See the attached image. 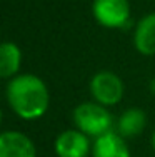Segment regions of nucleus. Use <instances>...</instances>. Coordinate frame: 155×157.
Returning a JSON list of instances; mask_svg holds the SVG:
<instances>
[{
  "instance_id": "8",
  "label": "nucleus",
  "mask_w": 155,
  "mask_h": 157,
  "mask_svg": "<svg viewBox=\"0 0 155 157\" xmlns=\"http://www.w3.org/2000/svg\"><path fill=\"white\" fill-rule=\"evenodd\" d=\"M134 45L142 55H155V13H149L134 30Z\"/></svg>"
},
{
  "instance_id": "3",
  "label": "nucleus",
  "mask_w": 155,
  "mask_h": 157,
  "mask_svg": "<svg viewBox=\"0 0 155 157\" xmlns=\"http://www.w3.org/2000/svg\"><path fill=\"white\" fill-rule=\"evenodd\" d=\"M94 18L105 29H122L130 20L128 0H94Z\"/></svg>"
},
{
  "instance_id": "9",
  "label": "nucleus",
  "mask_w": 155,
  "mask_h": 157,
  "mask_svg": "<svg viewBox=\"0 0 155 157\" xmlns=\"http://www.w3.org/2000/svg\"><path fill=\"white\" fill-rule=\"evenodd\" d=\"M22 63V50L13 42L0 44V78H13L18 75Z\"/></svg>"
},
{
  "instance_id": "4",
  "label": "nucleus",
  "mask_w": 155,
  "mask_h": 157,
  "mask_svg": "<svg viewBox=\"0 0 155 157\" xmlns=\"http://www.w3.org/2000/svg\"><path fill=\"white\" fill-rule=\"evenodd\" d=\"M90 92L95 102L102 105H115L124 97V82L113 72L103 70L92 77L90 80Z\"/></svg>"
},
{
  "instance_id": "12",
  "label": "nucleus",
  "mask_w": 155,
  "mask_h": 157,
  "mask_svg": "<svg viewBox=\"0 0 155 157\" xmlns=\"http://www.w3.org/2000/svg\"><path fill=\"white\" fill-rule=\"evenodd\" d=\"M0 122H2V110H0Z\"/></svg>"
},
{
  "instance_id": "10",
  "label": "nucleus",
  "mask_w": 155,
  "mask_h": 157,
  "mask_svg": "<svg viewBox=\"0 0 155 157\" xmlns=\"http://www.w3.org/2000/svg\"><path fill=\"white\" fill-rule=\"evenodd\" d=\"M145 124H147L145 112L140 109H128L119 117L117 129H119L120 136L127 139V137H135L138 134H142L143 129H145Z\"/></svg>"
},
{
  "instance_id": "2",
  "label": "nucleus",
  "mask_w": 155,
  "mask_h": 157,
  "mask_svg": "<svg viewBox=\"0 0 155 157\" xmlns=\"http://www.w3.org/2000/svg\"><path fill=\"white\" fill-rule=\"evenodd\" d=\"M73 124L88 137H100L110 132L113 125V117L105 105L98 102H83L73 110Z\"/></svg>"
},
{
  "instance_id": "5",
  "label": "nucleus",
  "mask_w": 155,
  "mask_h": 157,
  "mask_svg": "<svg viewBox=\"0 0 155 157\" xmlns=\"http://www.w3.org/2000/svg\"><path fill=\"white\" fill-rule=\"evenodd\" d=\"M54 147L58 157H87L90 152V140L79 129H68L58 134Z\"/></svg>"
},
{
  "instance_id": "7",
  "label": "nucleus",
  "mask_w": 155,
  "mask_h": 157,
  "mask_svg": "<svg viewBox=\"0 0 155 157\" xmlns=\"http://www.w3.org/2000/svg\"><path fill=\"white\" fill-rule=\"evenodd\" d=\"M92 157H130L125 137L119 132H107L97 137L92 145Z\"/></svg>"
},
{
  "instance_id": "6",
  "label": "nucleus",
  "mask_w": 155,
  "mask_h": 157,
  "mask_svg": "<svg viewBox=\"0 0 155 157\" xmlns=\"http://www.w3.org/2000/svg\"><path fill=\"white\" fill-rule=\"evenodd\" d=\"M0 157H37L32 139L17 130L0 134Z\"/></svg>"
},
{
  "instance_id": "11",
  "label": "nucleus",
  "mask_w": 155,
  "mask_h": 157,
  "mask_svg": "<svg viewBox=\"0 0 155 157\" xmlns=\"http://www.w3.org/2000/svg\"><path fill=\"white\" fill-rule=\"evenodd\" d=\"M150 142H152V147H153V151H155V130H153V134H152V139H150Z\"/></svg>"
},
{
  "instance_id": "1",
  "label": "nucleus",
  "mask_w": 155,
  "mask_h": 157,
  "mask_svg": "<svg viewBox=\"0 0 155 157\" xmlns=\"http://www.w3.org/2000/svg\"><path fill=\"white\" fill-rule=\"evenodd\" d=\"M7 102L18 117L35 121L49 109L50 95L45 82L34 74H20L7 85Z\"/></svg>"
}]
</instances>
